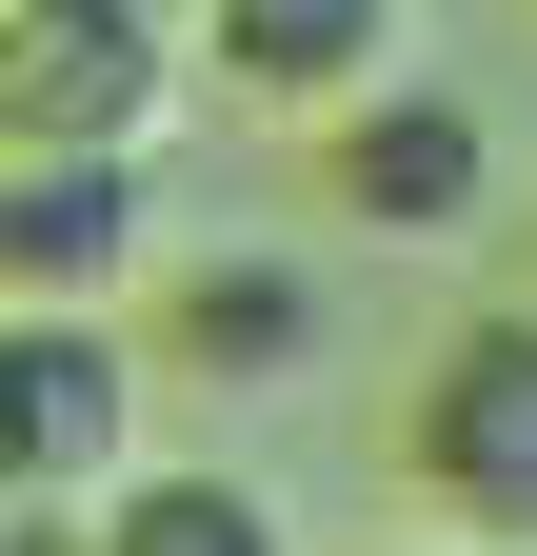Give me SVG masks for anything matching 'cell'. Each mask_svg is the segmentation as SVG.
<instances>
[{
  "mask_svg": "<svg viewBox=\"0 0 537 556\" xmlns=\"http://www.w3.org/2000/svg\"><path fill=\"white\" fill-rule=\"evenodd\" d=\"M398 477H419L438 536L537 556V318H517V299H478V318L419 358V397H398Z\"/></svg>",
  "mask_w": 537,
  "mask_h": 556,
  "instance_id": "obj_1",
  "label": "cell"
},
{
  "mask_svg": "<svg viewBox=\"0 0 537 556\" xmlns=\"http://www.w3.org/2000/svg\"><path fill=\"white\" fill-rule=\"evenodd\" d=\"M179 100H199L179 0H0V139H60V160H160Z\"/></svg>",
  "mask_w": 537,
  "mask_h": 556,
  "instance_id": "obj_2",
  "label": "cell"
},
{
  "mask_svg": "<svg viewBox=\"0 0 537 556\" xmlns=\"http://www.w3.org/2000/svg\"><path fill=\"white\" fill-rule=\"evenodd\" d=\"M140 338L120 318H0V517L80 536V497L140 457Z\"/></svg>",
  "mask_w": 537,
  "mask_h": 556,
  "instance_id": "obj_3",
  "label": "cell"
},
{
  "mask_svg": "<svg viewBox=\"0 0 537 556\" xmlns=\"http://www.w3.org/2000/svg\"><path fill=\"white\" fill-rule=\"evenodd\" d=\"M299 139H319V199H339L359 239H398V258H438V239L498 219V119L438 100L419 60H398V80H359L339 119H299Z\"/></svg>",
  "mask_w": 537,
  "mask_h": 556,
  "instance_id": "obj_4",
  "label": "cell"
},
{
  "mask_svg": "<svg viewBox=\"0 0 537 556\" xmlns=\"http://www.w3.org/2000/svg\"><path fill=\"white\" fill-rule=\"evenodd\" d=\"M160 258L140 160H60V139H0V318H120Z\"/></svg>",
  "mask_w": 537,
  "mask_h": 556,
  "instance_id": "obj_5",
  "label": "cell"
},
{
  "mask_svg": "<svg viewBox=\"0 0 537 556\" xmlns=\"http://www.w3.org/2000/svg\"><path fill=\"white\" fill-rule=\"evenodd\" d=\"M179 60L259 119H339L359 80L419 60V0H179Z\"/></svg>",
  "mask_w": 537,
  "mask_h": 556,
  "instance_id": "obj_6",
  "label": "cell"
},
{
  "mask_svg": "<svg viewBox=\"0 0 537 556\" xmlns=\"http://www.w3.org/2000/svg\"><path fill=\"white\" fill-rule=\"evenodd\" d=\"M140 299H160L140 378H199V397L319 378V278H299V258H140Z\"/></svg>",
  "mask_w": 537,
  "mask_h": 556,
  "instance_id": "obj_7",
  "label": "cell"
},
{
  "mask_svg": "<svg viewBox=\"0 0 537 556\" xmlns=\"http://www.w3.org/2000/svg\"><path fill=\"white\" fill-rule=\"evenodd\" d=\"M60 556H299V517L259 497V477H220V457H199V477L120 457L100 497H80V536H60Z\"/></svg>",
  "mask_w": 537,
  "mask_h": 556,
  "instance_id": "obj_8",
  "label": "cell"
},
{
  "mask_svg": "<svg viewBox=\"0 0 537 556\" xmlns=\"http://www.w3.org/2000/svg\"><path fill=\"white\" fill-rule=\"evenodd\" d=\"M438 556H478V536H438Z\"/></svg>",
  "mask_w": 537,
  "mask_h": 556,
  "instance_id": "obj_9",
  "label": "cell"
}]
</instances>
